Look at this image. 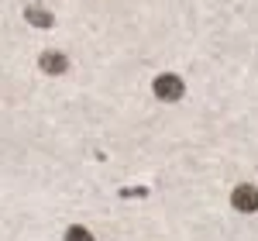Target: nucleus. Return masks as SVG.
Returning a JSON list of instances; mask_svg holds the SVG:
<instances>
[{"mask_svg":"<svg viewBox=\"0 0 258 241\" xmlns=\"http://www.w3.org/2000/svg\"><path fill=\"white\" fill-rule=\"evenodd\" d=\"M182 93H186V86H182V80L172 76V73H162L159 80H155V97H159V100L172 103V100H179Z\"/></svg>","mask_w":258,"mask_h":241,"instance_id":"f257e3e1","label":"nucleus"},{"mask_svg":"<svg viewBox=\"0 0 258 241\" xmlns=\"http://www.w3.org/2000/svg\"><path fill=\"white\" fill-rule=\"evenodd\" d=\"M231 203H234V210H241V214H255L258 210V190L255 186H234V193H231Z\"/></svg>","mask_w":258,"mask_h":241,"instance_id":"f03ea898","label":"nucleus"},{"mask_svg":"<svg viewBox=\"0 0 258 241\" xmlns=\"http://www.w3.org/2000/svg\"><path fill=\"white\" fill-rule=\"evenodd\" d=\"M38 66H41V73H48V76H62V73L69 69V59H66L62 52H45L38 59Z\"/></svg>","mask_w":258,"mask_h":241,"instance_id":"7ed1b4c3","label":"nucleus"},{"mask_svg":"<svg viewBox=\"0 0 258 241\" xmlns=\"http://www.w3.org/2000/svg\"><path fill=\"white\" fill-rule=\"evenodd\" d=\"M24 18H28V24H35V28H52V14H48V11L28 7V11H24Z\"/></svg>","mask_w":258,"mask_h":241,"instance_id":"20e7f679","label":"nucleus"},{"mask_svg":"<svg viewBox=\"0 0 258 241\" xmlns=\"http://www.w3.org/2000/svg\"><path fill=\"white\" fill-rule=\"evenodd\" d=\"M66 241H93V234H90L86 227H80V224H73V227L66 231Z\"/></svg>","mask_w":258,"mask_h":241,"instance_id":"39448f33","label":"nucleus"}]
</instances>
